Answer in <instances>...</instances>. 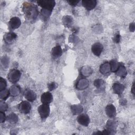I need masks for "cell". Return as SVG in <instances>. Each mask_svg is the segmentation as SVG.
I'll return each instance as SVG.
<instances>
[{
	"mask_svg": "<svg viewBox=\"0 0 135 135\" xmlns=\"http://www.w3.org/2000/svg\"><path fill=\"white\" fill-rule=\"evenodd\" d=\"M23 11L25 17L30 21L35 20L38 14L37 7L35 5L29 3H24L23 4Z\"/></svg>",
	"mask_w": 135,
	"mask_h": 135,
	"instance_id": "obj_1",
	"label": "cell"
},
{
	"mask_svg": "<svg viewBox=\"0 0 135 135\" xmlns=\"http://www.w3.org/2000/svg\"><path fill=\"white\" fill-rule=\"evenodd\" d=\"M21 75V73L19 70L17 69H13L11 70L8 73L7 78L11 82L15 83L20 80Z\"/></svg>",
	"mask_w": 135,
	"mask_h": 135,
	"instance_id": "obj_2",
	"label": "cell"
},
{
	"mask_svg": "<svg viewBox=\"0 0 135 135\" xmlns=\"http://www.w3.org/2000/svg\"><path fill=\"white\" fill-rule=\"evenodd\" d=\"M38 112L42 119H46L50 114V109L49 104H43L40 105L38 108Z\"/></svg>",
	"mask_w": 135,
	"mask_h": 135,
	"instance_id": "obj_3",
	"label": "cell"
},
{
	"mask_svg": "<svg viewBox=\"0 0 135 135\" xmlns=\"http://www.w3.org/2000/svg\"><path fill=\"white\" fill-rule=\"evenodd\" d=\"M37 4L41 6L42 8L52 11L55 5V2L54 1L52 0H42L37 1Z\"/></svg>",
	"mask_w": 135,
	"mask_h": 135,
	"instance_id": "obj_4",
	"label": "cell"
},
{
	"mask_svg": "<svg viewBox=\"0 0 135 135\" xmlns=\"http://www.w3.org/2000/svg\"><path fill=\"white\" fill-rule=\"evenodd\" d=\"M31 109L30 103L26 101H23L18 105V109L20 112L24 114H27L30 112Z\"/></svg>",
	"mask_w": 135,
	"mask_h": 135,
	"instance_id": "obj_5",
	"label": "cell"
},
{
	"mask_svg": "<svg viewBox=\"0 0 135 135\" xmlns=\"http://www.w3.org/2000/svg\"><path fill=\"white\" fill-rule=\"evenodd\" d=\"M21 24V21L18 17H13L9 22V27L12 30L18 28Z\"/></svg>",
	"mask_w": 135,
	"mask_h": 135,
	"instance_id": "obj_6",
	"label": "cell"
},
{
	"mask_svg": "<svg viewBox=\"0 0 135 135\" xmlns=\"http://www.w3.org/2000/svg\"><path fill=\"white\" fill-rule=\"evenodd\" d=\"M41 100L43 104H49L53 101V95L50 92H44L41 95Z\"/></svg>",
	"mask_w": 135,
	"mask_h": 135,
	"instance_id": "obj_7",
	"label": "cell"
},
{
	"mask_svg": "<svg viewBox=\"0 0 135 135\" xmlns=\"http://www.w3.org/2000/svg\"><path fill=\"white\" fill-rule=\"evenodd\" d=\"M103 45L100 43H95L92 45L91 50L93 53L96 56H99L102 52Z\"/></svg>",
	"mask_w": 135,
	"mask_h": 135,
	"instance_id": "obj_8",
	"label": "cell"
},
{
	"mask_svg": "<svg viewBox=\"0 0 135 135\" xmlns=\"http://www.w3.org/2000/svg\"><path fill=\"white\" fill-rule=\"evenodd\" d=\"M89 85V81L86 79L82 78L78 81L76 84V88L78 90H82L87 88Z\"/></svg>",
	"mask_w": 135,
	"mask_h": 135,
	"instance_id": "obj_9",
	"label": "cell"
},
{
	"mask_svg": "<svg viewBox=\"0 0 135 135\" xmlns=\"http://www.w3.org/2000/svg\"><path fill=\"white\" fill-rule=\"evenodd\" d=\"M77 121L79 124L84 126H88L90 123V118L86 114H82L78 116Z\"/></svg>",
	"mask_w": 135,
	"mask_h": 135,
	"instance_id": "obj_10",
	"label": "cell"
},
{
	"mask_svg": "<svg viewBox=\"0 0 135 135\" xmlns=\"http://www.w3.org/2000/svg\"><path fill=\"white\" fill-rule=\"evenodd\" d=\"M82 4L86 9L91 10L95 7L97 1L95 0H84L82 1Z\"/></svg>",
	"mask_w": 135,
	"mask_h": 135,
	"instance_id": "obj_11",
	"label": "cell"
},
{
	"mask_svg": "<svg viewBox=\"0 0 135 135\" xmlns=\"http://www.w3.org/2000/svg\"><path fill=\"white\" fill-rule=\"evenodd\" d=\"M25 98L30 102L34 101L36 98V94L33 91L30 89H26L24 92Z\"/></svg>",
	"mask_w": 135,
	"mask_h": 135,
	"instance_id": "obj_12",
	"label": "cell"
},
{
	"mask_svg": "<svg viewBox=\"0 0 135 135\" xmlns=\"http://www.w3.org/2000/svg\"><path fill=\"white\" fill-rule=\"evenodd\" d=\"M105 111L107 115L110 118L114 117L116 114V108L112 104L107 105L105 107Z\"/></svg>",
	"mask_w": 135,
	"mask_h": 135,
	"instance_id": "obj_13",
	"label": "cell"
},
{
	"mask_svg": "<svg viewBox=\"0 0 135 135\" xmlns=\"http://www.w3.org/2000/svg\"><path fill=\"white\" fill-rule=\"evenodd\" d=\"M17 38V35L13 32H8L4 36L5 42L7 44L12 43Z\"/></svg>",
	"mask_w": 135,
	"mask_h": 135,
	"instance_id": "obj_14",
	"label": "cell"
},
{
	"mask_svg": "<svg viewBox=\"0 0 135 135\" xmlns=\"http://www.w3.org/2000/svg\"><path fill=\"white\" fill-rule=\"evenodd\" d=\"M115 74L118 76L121 77V78H124L127 74V70L125 68V66L123 65V64L120 63V65L117 69V70L115 71Z\"/></svg>",
	"mask_w": 135,
	"mask_h": 135,
	"instance_id": "obj_15",
	"label": "cell"
},
{
	"mask_svg": "<svg viewBox=\"0 0 135 135\" xmlns=\"http://www.w3.org/2000/svg\"><path fill=\"white\" fill-rule=\"evenodd\" d=\"M113 92L118 94H121L124 89V85L120 83H115L112 85Z\"/></svg>",
	"mask_w": 135,
	"mask_h": 135,
	"instance_id": "obj_16",
	"label": "cell"
},
{
	"mask_svg": "<svg viewBox=\"0 0 135 135\" xmlns=\"http://www.w3.org/2000/svg\"><path fill=\"white\" fill-rule=\"evenodd\" d=\"M100 71L102 74H107L111 71V67L109 62H104L100 65Z\"/></svg>",
	"mask_w": 135,
	"mask_h": 135,
	"instance_id": "obj_17",
	"label": "cell"
},
{
	"mask_svg": "<svg viewBox=\"0 0 135 135\" xmlns=\"http://www.w3.org/2000/svg\"><path fill=\"white\" fill-rule=\"evenodd\" d=\"M62 54V50L60 45L54 47L52 50V55L54 58H57L61 56Z\"/></svg>",
	"mask_w": 135,
	"mask_h": 135,
	"instance_id": "obj_18",
	"label": "cell"
},
{
	"mask_svg": "<svg viewBox=\"0 0 135 135\" xmlns=\"http://www.w3.org/2000/svg\"><path fill=\"white\" fill-rule=\"evenodd\" d=\"M93 73V70L88 66H84L81 69V73L83 76H89Z\"/></svg>",
	"mask_w": 135,
	"mask_h": 135,
	"instance_id": "obj_19",
	"label": "cell"
},
{
	"mask_svg": "<svg viewBox=\"0 0 135 135\" xmlns=\"http://www.w3.org/2000/svg\"><path fill=\"white\" fill-rule=\"evenodd\" d=\"M71 110L73 115L79 114L83 111V107L80 104L72 105L71 107Z\"/></svg>",
	"mask_w": 135,
	"mask_h": 135,
	"instance_id": "obj_20",
	"label": "cell"
},
{
	"mask_svg": "<svg viewBox=\"0 0 135 135\" xmlns=\"http://www.w3.org/2000/svg\"><path fill=\"white\" fill-rule=\"evenodd\" d=\"M115 122L113 120H109L106 124L107 129L109 130L111 134L114 133V131H115Z\"/></svg>",
	"mask_w": 135,
	"mask_h": 135,
	"instance_id": "obj_21",
	"label": "cell"
},
{
	"mask_svg": "<svg viewBox=\"0 0 135 135\" xmlns=\"http://www.w3.org/2000/svg\"><path fill=\"white\" fill-rule=\"evenodd\" d=\"M62 21H63V24L66 27L71 26L72 25L73 22V18L71 16L69 15L64 16L62 18Z\"/></svg>",
	"mask_w": 135,
	"mask_h": 135,
	"instance_id": "obj_22",
	"label": "cell"
},
{
	"mask_svg": "<svg viewBox=\"0 0 135 135\" xmlns=\"http://www.w3.org/2000/svg\"><path fill=\"white\" fill-rule=\"evenodd\" d=\"M9 90L10 94L13 97L17 96L20 92V88L17 85H12Z\"/></svg>",
	"mask_w": 135,
	"mask_h": 135,
	"instance_id": "obj_23",
	"label": "cell"
},
{
	"mask_svg": "<svg viewBox=\"0 0 135 135\" xmlns=\"http://www.w3.org/2000/svg\"><path fill=\"white\" fill-rule=\"evenodd\" d=\"M7 120L10 123H16L18 121V117L16 114L12 113L7 117Z\"/></svg>",
	"mask_w": 135,
	"mask_h": 135,
	"instance_id": "obj_24",
	"label": "cell"
},
{
	"mask_svg": "<svg viewBox=\"0 0 135 135\" xmlns=\"http://www.w3.org/2000/svg\"><path fill=\"white\" fill-rule=\"evenodd\" d=\"M94 86L98 89H104L105 88V82L102 79H96L94 81Z\"/></svg>",
	"mask_w": 135,
	"mask_h": 135,
	"instance_id": "obj_25",
	"label": "cell"
},
{
	"mask_svg": "<svg viewBox=\"0 0 135 135\" xmlns=\"http://www.w3.org/2000/svg\"><path fill=\"white\" fill-rule=\"evenodd\" d=\"M109 63L111 67V71L115 72L120 65V63H119L115 60H112Z\"/></svg>",
	"mask_w": 135,
	"mask_h": 135,
	"instance_id": "obj_26",
	"label": "cell"
},
{
	"mask_svg": "<svg viewBox=\"0 0 135 135\" xmlns=\"http://www.w3.org/2000/svg\"><path fill=\"white\" fill-rule=\"evenodd\" d=\"M9 94H10L9 90L7 89H5L0 91V98L2 100H5L8 97Z\"/></svg>",
	"mask_w": 135,
	"mask_h": 135,
	"instance_id": "obj_27",
	"label": "cell"
},
{
	"mask_svg": "<svg viewBox=\"0 0 135 135\" xmlns=\"http://www.w3.org/2000/svg\"><path fill=\"white\" fill-rule=\"evenodd\" d=\"M51 12L52 11H51L42 8L41 10V15H42L43 18L44 19H46L47 18H48L50 16V15L51 14Z\"/></svg>",
	"mask_w": 135,
	"mask_h": 135,
	"instance_id": "obj_28",
	"label": "cell"
},
{
	"mask_svg": "<svg viewBox=\"0 0 135 135\" xmlns=\"http://www.w3.org/2000/svg\"><path fill=\"white\" fill-rule=\"evenodd\" d=\"M9 64V59L6 56H3L1 59V64L5 68H7Z\"/></svg>",
	"mask_w": 135,
	"mask_h": 135,
	"instance_id": "obj_29",
	"label": "cell"
},
{
	"mask_svg": "<svg viewBox=\"0 0 135 135\" xmlns=\"http://www.w3.org/2000/svg\"><path fill=\"white\" fill-rule=\"evenodd\" d=\"M7 85L6 81L3 78H0V91L5 89V88Z\"/></svg>",
	"mask_w": 135,
	"mask_h": 135,
	"instance_id": "obj_30",
	"label": "cell"
},
{
	"mask_svg": "<svg viewBox=\"0 0 135 135\" xmlns=\"http://www.w3.org/2000/svg\"><path fill=\"white\" fill-rule=\"evenodd\" d=\"M7 109V104L3 101H1L0 102V110L2 112H5Z\"/></svg>",
	"mask_w": 135,
	"mask_h": 135,
	"instance_id": "obj_31",
	"label": "cell"
},
{
	"mask_svg": "<svg viewBox=\"0 0 135 135\" xmlns=\"http://www.w3.org/2000/svg\"><path fill=\"white\" fill-rule=\"evenodd\" d=\"M57 87V84L55 82H52L48 84V88L50 91L55 89Z\"/></svg>",
	"mask_w": 135,
	"mask_h": 135,
	"instance_id": "obj_32",
	"label": "cell"
},
{
	"mask_svg": "<svg viewBox=\"0 0 135 135\" xmlns=\"http://www.w3.org/2000/svg\"><path fill=\"white\" fill-rule=\"evenodd\" d=\"M6 116L5 115V113H4V112H0V122L1 123H3L5 120H6Z\"/></svg>",
	"mask_w": 135,
	"mask_h": 135,
	"instance_id": "obj_33",
	"label": "cell"
},
{
	"mask_svg": "<svg viewBox=\"0 0 135 135\" xmlns=\"http://www.w3.org/2000/svg\"><path fill=\"white\" fill-rule=\"evenodd\" d=\"M68 2L72 6H75L79 2V1H68Z\"/></svg>",
	"mask_w": 135,
	"mask_h": 135,
	"instance_id": "obj_34",
	"label": "cell"
},
{
	"mask_svg": "<svg viewBox=\"0 0 135 135\" xmlns=\"http://www.w3.org/2000/svg\"><path fill=\"white\" fill-rule=\"evenodd\" d=\"M129 29L131 32H133L134 31V24L132 23L129 25Z\"/></svg>",
	"mask_w": 135,
	"mask_h": 135,
	"instance_id": "obj_35",
	"label": "cell"
},
{
	"mask_svg": "<svg viewBox=\"0 0 135 135\" xmlns=\"http://www.w3.org/2000/svg\"><path fill=\"white\" fill-rule=\"evenodd\" d=\"M134 92H135V91H134V82H133L132 84V88H131V93L133 94V97L134 96Z\"/></svg>",
	"mask_w": 135,
	"mask_h": 135,
	"instance_id": "obj_36",
	"label": "cell"
},
{
	"mask_svg": "<svg viewBox=\"0 0 135 135\" xmlns=\"http://www.w3.org/2000/svg\"><path fill=\"white\" fill-rule=\"evenodd\" d=\"M120 37V36L119 35V34H117V35L115 36V38H114V41H115L116 42H119Z\"/></svg>",
	"mask_w": 135,
	"mask_h": 135,
	"instance_id": "obj_37",
	"label": "cell"
}]
</instances>
